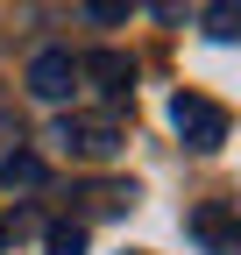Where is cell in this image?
<instances>
[{
    "instance_id": "cell-1",
    "label": "cell",
    "mask_w": 241,
    "mask_h": 255,
    "mask_svg": "<svg viewBox=\"0 0 241 255\" xmlns=\"http://www.w3.org/2000/svg\"><path fill=\"white\" fill-rule=\"evenodd\" d=\"M170 121H177V135H185L192 149H220L227 142V114L213 100H199V92H177V100H170Z\"/></svg>"
},
{
    "instance_id": "cell-2",
    "label": "cell",
    "mask_w": 241,
    "mask_h": 255,
    "mask_svg": "<svg viewBox=\"0 0 241 255\" xmlns=\"http://www.w3.org/2000/svg\"><path fill=\"white\" fill-rule=\"evenodd\" d=\"M71 85H78V57L71 50H43L36 64H28V92H36V100H71Z\"/></svg>"
},
{
    "instance_id": "cell-3",
    "label": "cell",
    "mask_w": 241,
    "mask_h": 255,
    "mask_svg": "<svg viewBox=\"0 0 241 255\" xmlns=\"http://www.w3.org/2000/svg\"><path fill=\"white\" fill-rule=\"evenodd\" d=\"M50 142H57V149H78V156H114L120 142H128V135H120L114 121H64Z\"/></svg>"
},
{
    "instance_id": "cell-4",
    "label": "cell",
    "mask_w": 241,
    "mask_h": 255,
    "mask_svg": "<svg viewBox=\"0 0 241 255\" xmlns=\"http://www.w3.org/2000/svg\"><path fill=\"white\" fill-rule=\"evenodd\" d=\"M192 234L206 241V255H234V248H241V227H234V206H220V199L192 213Z\"/></svg>"
},
{
    "instance_id": "cell-5",
    "label": "cell",
    "mask_w": 241,
    "mask_h": 255,
    "mask_svg": "<svg viewBox=\"0 0 241 255\" xmlns=\"http://www.w3.org/2000/svg\"><path fill=\"white\" fill-rule=\"evenodd\" d=\"M78 78H93L100 92H128L135 85V57L128 50H93V57H78Z\"/></svg>"
},
{
    "instance_id": "cell-6",
    "label": "cell",
    "mask_w": 241,
    "mask_h": 255,
    "mask_svg": "<svg viewBox=\"0 0 241 255\" xmlns=\"http://www.w3.org/2000/svg\"><path fill=\"white\" fill-rule=\"evenodd\" d=\"M50 170H43V156H28V149H14L7 156V163H0V184H7V191H36Z\"/></svg>"
},
{
    "instance_id": "cell-7",
    "label": "cell",
    "mask_w": 241,
    "mask_h": 255,
    "mask_svg": "<svg viewBox=\"0 0 241 255\" xmlns=\"http://www.w3.org/2000/svg\"><path fill=\"white\" fill-rule=\"evenodd\" d=\"M206 36H213V43H234L241 36V0H213V7H206Z\"/></svg>"
},
{
    "instance_id": "cell-8",
    "label": "cell",
    "mask_w": 241,
    "mask_h": 255,
    "mask_svg": "<svg viewBox=\"0 0 241 255\" xmlns=\"http://www.w3.org/2000/svg\"><path fill=\"white\" fill-rule=\"evenodd\" d=\"M135 206V184H93L85 191V213H128Z\"/></svg>"
},
{
    "instance_id": "cell-9",
    "label": "cell",
    "mask_w": 241,
    "mask_h": 255,
    "mask_svg": "<svg viewBox=\"0 0 241 255\" xmlns=\"http://www.w3.org/2000/svg\"><path fill=\"white\" fill-rule=\"evenodd\" d=\"M43 248L50 255H85V227H78V220H57V227L43 234Z\"/></svg>"
},
{
    "instance_id": "cell-10",
    "label": "cell",
    "mask_w": 241,
    "mask_h": 255,
    "mask_svg": "<svg viewBox=\"0 0 241 255\" xmlns=\"http://www.w3.org/2000/svg\"><path fill=\"white\" fill-rule=\"evenodd\" d=\"M85 14H93V21H128L135 0H85Z\"/></svg>"
},
{
    "instance_id": "cell-11",
    "label": "cell",
    "mask_w": 241,
    "mask_h": 255,
    "mask_svg": "<svg viewBox=\"0 0 241 255\" xmlns=\"http://www.w3.org/2000/svg\"><path fill=\"white\" fill-rule=\"evenodd\" d=\"M156 14L163 21H185V0H156Z\"/></svg>"
},
{
    "instance_id": "cell-12",
    "label": "cell",
    "mask_w": 241,
    "mask_h": 255,
    "mask_svg": "<svg viewBox=\"0 0 241 255\" xmlns=\"http://www.w3.org/2000/svg\"><path fill=\"white\" fill-rule=\"evenodd\" d=\"M0 248H7V234H0Z\"/></svg>"
},
{
    "instance_id": "cell-13",
    "label": "cell",
    "mask_w": 241,
    "mask_h": 255,
    "mask_svg": "<svg viewBox=\"0 0 241 255\" xmlns=\"http://www.w3.org/2000/svg\"><path fill=\"white\" fill-rule=\"evenodd\" d=\"M128 255H142V248H128Z\"/></svg>"
}]
</instances>
